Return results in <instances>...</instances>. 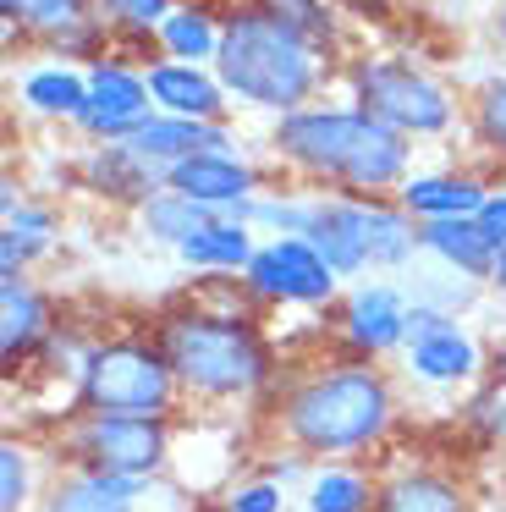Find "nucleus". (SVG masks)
Instances as JSON below:
<instances>
[{
  "instance_id": "obj_1",
  "label": "nucleus",
  "mask_w": 506,
  "mask_h": 512,
  "mask_svg": "<svg viewBox=\"0 0 506 512\" xmlns=\"http://www.w3.org/2000/svg\"><path fill=\"white\" fill-rule=\"evenodd\" d=\"M275 419V435L292 457H319V463H347L391 435L396 424V391L374 358H319L303 375L275 380L264 397Z\"/></svg>"
},
{
  "instance_id": "obj_2",
  "label": "nucleus",
  "mask_w": 506,
  "mask_h": 512,
  "mask_svg": "<svg viewBox=\"0 0 506 512\" xmlns=\"http://www.w3.org/2000/svg\"><path fill=\"white\" fill-rule=\"evenodd\" d=\"M270 144L292 171L352 199L402 193L407 166H413V138L391 133L358 105H303L292 116H275Z\"/></svg>"
},
{
  "instance_id": "obj_3",
  "label": "nucleus",
  "mask_w": 506,
  "mask_h": 512,
  "mask_svg": "<svg viewBox=\"0 0 506 512\" xmlns=\"http://www.w3.org/2000/svg\"><path fill=\"white\" fill-rule=\"evenodd\" d=\"M182 397L198 402H264L275 391V347L237 309L182 303L154 325Z\"/></svg>"
},
{
  "instance_id": "obj_4",
  "label": "nucleus",
  "mask_w": 506,
  "mask_h": 512,
  "mask_svg": "<svg viewBox=\"0 0 506 512\" xmlns=\"http://www.w3.org/2000/svg\"><path fill=\"white\" fill-rule=\"evenodd\" d=\"M325 61H330L325 50H314L264 0H253V6H237L226 17V28H220L215 72L231 100L253 105V111H270V116H292L325 83Z\"/></svg>"
},
{
  "instance_id": "obj_5",
  "label": "nucleus",
  "mask_w": 506,
  "mask_h": 512,
  "mask_svg": "<svg viewBox=\"0 0 506 512\" xmlns=\"http://www.w3.org/2000/svg\"><path fill=\"white\" fill-rule=\"evenodd\" d=\"M303 237L330 259L341 281L363 270H402L413 265V254H424L418 221L396 199H352V193L314 199V221Z\"/></svg>"
},
{
  "instance_id": "obj_6",
  "label": "nucleus",
  "mask_w": 506,
  "mask_h": 512,
  "mask_svg": "<svg viewBox=\"0 0 506 512\" xmlns=\"http://www.w3.org/2000/svg\"><path fill=\"white\" fill-rule=\"evenodd\" d=\"M176 386L154 336H94L77 375V402L83 413H127V419H171Z\"/></svg>"
},
{
  "instance_id": "obj_7",
  "label": "nucleus",
  "mask_w": 506,
  "mask_h": 512,
  "mask_svg": "<svg viewBox=\"0 0 506 512\" xmlns=\"http://www.w3.org/2000/svg\"><path fill=\"white\" fill-rule=\"evenodd\" d=\"M347 83H352V105L369 111L374 122H385L402 138H440L457 122L451 94L424 67H413V61H396V56L358 61Z\"/></svg>"
},
{
  "instance_id": "obj_8",
  "label": "nucleus",
  "mask_w": 506,
  "mask_h": 512,
  "mask_svg": "<svg viewBox=\"0 0 506 512\" xmlns=\"http://www.w3.org/2000/svg\"><path fill=\"white\" fill-rule=\"evenodd\" d=\"M171 457V419H127V413H83L66 424V463L105 474L160 479Z\"/></svg>"
},
{
  "instance_id": "obj_9",
  "label": "nucleus",
  "mask_w": 506,
  "mask_h": 512,
  "mask_svg": "<svg viewBox=\"0 0 506 512\" xmlns=\"http://www.w3.org/2000/svg\"><path fill=\"white\" fill-rule=\"evenodd\" d=\"M253 303H286V309H330L341 298V276L308 237H270L242 270Z\"/></svg>"
},
{
  "instance_id": "obj_10",
  "label": "nucleus",
  "mask_w": 506,
  "mask_h": 512,
  "mask_svg": "<svg viewBox=\"0 0 506 512\" xmlns=\"http://www.w3.org/2000/svg\"><path fill=\"white\" fill-rule=\"evenodd\" d=\"M149 105H154V94H149V78L138 67H127L116 56H99V61H88V100L77 111V127L94 144H127L154 116Z\"/></svg>"
},
{
  "instance_id": "obj_11",
  "label": "nucleus",
  "mask_w": 506,
  "mask_h": 512,
  "mask_svg": "<svg viewBox=\"0 0 506 512\" xmlns=\"http://www.w3.org/2000/svg\"><path fill=\"white\" fill-rule=\"evenodd\" d=\"M407 314H413L407 292L385 287V281H369V287H352L336 303V336L352 358H374L380 364L385 353L407 347Z\"/></svg>"
},
{
  "instance_id": "obj_12",
  "label": "nucleus",
  "mask_w": 506,
  "mask_h": 512,
  "mask_svg": "<svg viewBox=\"0 0 506 512\" xmlns=\"http://www.w3.org/2000/svg\"><path fill=\"white\" fill-rule=\"evenodd\" d=\"M407 369H413L424 386H462V380L479 375V342L462 331L451 314L413 303L407 314Z\"/></svg>"
},
{
  "instance_id": "obj_13",
  "label": "nucleus",
  "mask_w": 506,
  "mask_h": 512,
  "mask_svg": "<svg viewBox=\"0 0 506 512\" xmlns=\"http://www.w3.org/2000/svg\"><path fill=\"white\" fill-rule=\"evenodd\" d=\"M0 17L22 34L44 39L50 50L66 56H94L105 45V17H99L94 0H0Z\"/></svg>"
},
{
  "instance_id": "obj_14",
  "label": "nucleus",
  "mask_w": 506,
  "mask_h": 512,
  "mask_svg": "<svg viewBox=\"0 0 506 512\" xmlns=\"http://www.w3.org/2000/svg\"><path fill=\"white\" fill-rule=\"evenodd\" d=\"M165 188L193 199V204H209V210L231 215L237 204L259 199V171H253L237 149H204V155H193V160L165 171Z\"/></svg>"
},
{
  "instance_id": "obj_15",
  "label": "nucleus",
  "mask_w": 506,
  "mask_h": 512,
  "mask_svg": "<svg viewBox=\"0 0 506 512\" xmlns=\"http://www.w3.org/2000/svg\"><path fill=\"white\" fill-rule=\"evenodd\" d=\"M160 479L105 474V468H66L44 485L39 512H143Z\"/></svg>"
},
{
  "instance_id": "obj_16",
  "label": "nucleus",
  "mask_w": 506,
  "mask_h": 512,
  "mask_svg": "<svg viewBox=\"0 0 506 512\" xmlns=\"http://www.w3.org/2000/svg\"><path fill=\"white\" fill-rule=\"evenodd\" d=\"M143 78H149L154 111L226 127L231 94H226V83H220L215 67H193V61H149V67H143Z\"/></svg>"
},
{
  "instance_id": "obj_17",
  "label": "nucleus",
  "mask_w": 506,
  "mask_h": 512,
  "mask_svg": "<svg viewBox=\"0 0 506 512\" xmlns=\"http://www.w3.org/2000/svg\"><path fill=\"white\" fill-rule=\"evenodd\" d=\"M127 149L143 160V166H154V171L165 177L171 166H182V160L204 155V149H231V127L187 122V116H165V111H154L149 122H143L138 133L127 138Z\"/></svg>"
},
{
  "instance_id": "obj_18",
  "label": "nucleus",
  "mask_w": 506,
  "mask_h": 512,
  "mask_svg": "<svg viewBox=\"0 0 506 512\" xmlns=\"http://www.w3.org/2000/svg\"><path fill=\"white\" fill-rule=\"evenodd\" d=\"M50 336H55L50 298L28 276H0V353H6V369L44 353Z\"/></svg>"
},
{
  "instance_id": "obj_19",
  "label": "nucleus",
  "mask_w": 506,
  "mask_h": 512,
  "mask_svg": "<svg viewBox=\"0 0 506 512\" xmlns=\"http://www.w3.org/2000/svg\"><path fill=\"white\" fill-rule=\"evenodd\" d=\"M374 512H473V501L446 468H396L374 490Z\"/></svg>"
},
{
  "instance_id": "obj_20",
  "label": "nucleus",
  "mask_w": 506,
  "mask_h": 512,
  "mask_svg": "<svg viewBox=\"0 0 506 512\" xmlns=\"http://www.w3.org/2000/svg\"><path fill=\"white\" fill-rule=\"evenodd\" d=\"M484 199H490V188H484V182H473V177H457V171H424V177H407L402 193H396V204H402L418 226L479 215Z\"/></svg>"
},
{
  "instance_id": "obj_21",
  "label": "nucleus",
  "mask_w": 506,
  "mask_h": 512,
  "mask_svg": "<svg viewBox=\"0 0 506 512\" xmlns=\"http://www.w3.org/2000/svg\"><path fill=\"white\" fill-rule=\"evenodd\" d=\"M418 243H424V254L435 259V265H446L451 276H462V281H490L495 276V259H501V248L479 232L473 215L418 226Z\"/></svg>"
},
{
  "instance_id": "obj_22",
  "label": "nucleus",
  "mask_w": 506,
  "mask_h": 512,
  "mask_svg": "<svg viewBox=\"0 0 506 512\" xmlns=\"http://www.w3.org/2000/svg\"><path fill=\"white\" fill-rule=\"evenodd\" d=\"M176 254H182L193 270H209V276H242V270H248V259L259 254V243H253L248 221L215 215V221L198 226V232L176 248Z\"/></svg>"
},
{
  "instance_id": "obj_23",
  "label": "nucleus",
  "mask_w": 506,
  "mask_h": 512,
  "mask_svg": "<svg viewBox=\"0 0 506 512\" xmlns=\"http://www.w3.org/2000/svg\"><path fill=\"white\" fill-rule=\"evenodd\" d=\"M88 182H94L105 199H127V204H143L149 193L165 188V177L154 166H143L127 144H99L94 160H88Z\"/></svg>"
},
{
  "instance_id": "obj_24",
  "label": "nucleus",
  "mask_w": 506,
  "mask_h": 512,
  "mask_svg": "<svg viewBox=\"0 0 506 512\" xmlns=\"http://www.w3.org/2000/svg\"><path fill=\"white\" fill-rule=\"evenodd\" d=\"M88 100V72H77L72 61H50V67H33L22 78V105L39 116H55V122H77Z\"/></svg>"
},
{
  "instance_id": "obj_25",
  "label": "nucleus",
  "mask_w": 506,
  "mask_h": 512,
  "mask_svg": "<svg viewBox=\"0 0 506 512\" xmlns=\"http://www.w3.org/2000/svg\"><path fill=\"white\" fill-rule=\"evenodd\" d=\"M380 479L352 463H319L308 474V512H374Z\"/></svg>"
},
{
  "instance_id": "obj_26",
  "label": "nucleus",
  "mask_w": 506,
  "mask_h": 512,
  "mask_svg": "<svg viewBox=\"0 0 506 512\" xmlns=\"http://www.w3.org/2000/svg\"><path fill=\"white\" fill-rule=\"evenodd\" d=\"M220 28H226V23H215L204 6H176V12L154 28V39H160L165 61H193V67H204V61H209V67H215Z\"/></svg>"
},
{
  "instance_id": "obj_27",
  "label": "nucleus",
  "mask_w": 506,
  "mask_h": 512,
  "mask_svg": "<svg viewBox=\"0 0 506 512\" xmlns=\"http://www.w3.org/2000/svg\"><path fill=\"white\" fill-rule=\"evenodd\" d=\"M215 215H220V210H209V204H193V199H182V193H171V188L149 193V199L138 204L143 232H149L154 243H165V248H182L187 237H193L198 226H209Z\"/></svg>"
},
{
  "instance_id": "obj_28",
  "label": "nucleus",
  "mask_w": 506,
  "mask_h": 512,
  "mask_svg": "<svg viewBox=\"0 0 506 512\" xmlns=\"http://www.w3.org/2000/svg\"><path fill=\"white\" fill-rule=\"evenodd\" d=\"M264 6H270L286 28H297L314 50H325V56L336 50V17H330L325 0H264Z\"/></svg>"
},
{
  "instance_id": "obj_29",
  "label": "nucleus",
  "mask_w": 506,
  "mask_h": 512,
  "mask_svg": "<svg viewBox=\"0 0 506 512\" xmlns=\"http://www.w3.org/2000/svg\"><path fill=\"white\" fill-rule=\"evenodd\" d=\"M473 133H479V144L495 160H506V72L484 78L479 94H473Z\"/></svg>"
},
{
  "instance_id": "obj_30",
  "label": "nucleus",
  "mask_w": 506,
  "mask_h": 512,
  "mask_svg": "<svg viewBox=\"0 0 506 512\" xmlns=\"http://www.w3.org/2000/svg\"><path fill=\"white\" fill-rule=\"evenodd\" d=\"M33 501V457L22 441L0 446V512H28Z\"/></svg>"
},
{
  "instance_id": "obj_31",
  "label": "nucleus",
  "mask_w": 506,
  "mask_h": 512,
  "mask_svg": "<svg viewBox=\"0 0 506 512\" xmlns=\"http://www.w3.org/2000/svg\"><path fill=\"white\" fill-rule=\"evenodd\" d=\"M94 6L105 17V28H121V34H149L176 12L171 0H94Z\"/></svg>"
},
{
  "instance_id": "obj_32",
  "label": "nucleus",
  "mask_w": 506,
  "mask_h": 512,
  "mask_svg": "<svg viewBox=\"0 0 506 512\" xmlns=\"http://www.w3.org/2000/svg\"><path fill=\"white\" fill-rule=\"evenodd\" d=\"M468 424L484 435V441H506V375L484 380L468 402Z\"/></svg>"
},
{
  "instance_id": "obj_33",
  "label": "nucleus",
  "mask_w": 506,
  "mask_h": 512,
  "mask_svg": "<svg viewBox=\"0 0 506 512\" xmlns=\"http://www.w3.org/2000/svg\"><path fill=\"white\" fill-rule=\"evenodd\" d=\"M286 507V490L275 474H253V479H237L220 501V512H281Z\"/></svg>"
},
{
  "instance_id": "obj_34",
  "label": "nucleus",
  "mask_w": 506,
  "mask_h": 512,
  "mask_svg": "<svg viewBox=\"0 0 506 512\" xmlns=\"http://www.w3.org/2000/svg\"><path fill=\"white\" fill-rule=\"evenodd\" d=\"M50 248V237H28V232H0V276H28V265Z\"/></svg>"
},
{
  "instance_id": "obj_35",
  "label": "nucleus",
  "mask_w": 506,
  "mask_h": 512,
  "mask_svg": "<svg viewBox=\"0 0 506 512\" xmlns=\"http://www.w3.org/2000/svg\"><path fill=\"white\" fill-rule=\"evenodd\" d=\"M6 226L11 232H28V237H55V215L44 204H28L6 188Z\"/></svg>"
},
{
  "instance_id": "obj_36",
  "label": "nucleus",
  "mask_w": 506,
  "mask_h": 512,
  "mask_svg": "<svg viewBox=\"0 0 506 512\" xmlns=\"http://www.w3.org/2000/svg\"><path fill=\"white\" fill-rule=\"evenodd\" d=\"M473 221H479V232L490 237L495 248H506V188H490V199L479 204V215H473Z\"/></svg>"
},
{
  "instance_id": "obj_37",
  "label": "nucleus",
  "mask_w": 506,
  "mask_h": 512,
  "mask_svg": "<svg viewBox=\"0 0 506 512\" xmlns=\"http://www.w3.org/2000/svg\"><path fill=\"white\" fill-rule=\"evenodd\" d=\"M490 287H495V292H506V248H501V259H495V276H490Z\"/></svg>"
},
{
  "instance_id": "obj_38",
  "label": "nucleus",
  "mask_w": 506,
  "mask_h": 512,
  "mask_svg": "<svg viewBox=\"0 0 506 512\" xmlns=\"http://www.w3.org/2000/svg\"><path fill=\"white\" fill-rule=\"evenodd\" d=\"M495 39H501V45H506V0H501V6H495Z\"/></svg>"
}]
</instances>
